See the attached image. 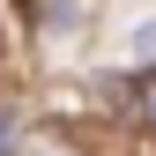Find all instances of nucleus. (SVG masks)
I'll return each instance as SVG.
<instances>
[{
    "label": "nucleus",
    "instance_id": "1",
    "mask_svg": "<svg viewBox=\"0 0 156 156\" xmlns=\"http://www.w3.org/2000/svg\"><path fill=\"white\" fill-rule=\"evenodd\" d=\"M15 156H74L60 134H37V141H15Z\"/></svg>",
    "mask_w": 156,
    "mask_h": 156
},
{
    "label": "nucleus",
    "instance_id": "2",
    "mask_svg": "<svg viewBox=\"0 0 156 156\" xmlns=\"http://www.w3.org/2000/svg\"><path fill=\"white\" fill-rule=\"evenodd\" d=\"M134 112H141V126H156V74L134 82Z\"/></svg>",
    "mask_w": 156,
    "mask_h": 156
},
{
    "label": "nucleus",
    "instance_id": "3",
    "mask_svg": "<svg viewBox=\"0 0 156 156\" xmlns=\"http://www.w3.org/2000/svg\"><path fill=\"white\" fill-rule=\"evenodd\" d=\"M15 141H23V126H15V112L0 104V156H15Z\"/></svg>",
    "mask_w": 156,
    "mask_h": 156
}]
</instances>
